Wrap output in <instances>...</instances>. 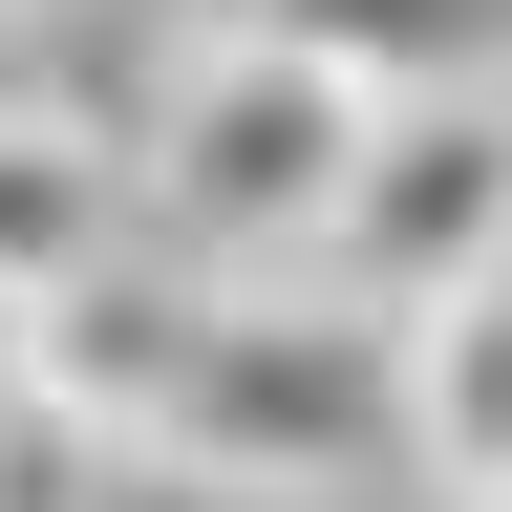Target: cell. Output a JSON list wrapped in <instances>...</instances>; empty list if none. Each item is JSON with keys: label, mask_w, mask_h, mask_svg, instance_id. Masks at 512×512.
Wrapping results in <instances>:
<instances>
[{"label": "cell", "mask_w": 512, "mask_h": 512, "mask_svg": "<svg viewBox=\"0 0 512 512\" xmlns=\"http://www.w3.org/2000/svg\"><path fill=\"white\" fill-rule=\"evenodd\" d=\"M235 22H278V43H320L342 86H384V107H448V86H512V0H235Z\"/></svg>", "instance_id": "obj_6"}, {"label": "cell", "mask_w": 512, "mask_h": 512, "mask_svg": "<svg viewBox=\"0 0 512 512\" xmlns=\"http://www.w3.org/2000/svg\"><path fill=\"white\" fill-rule=\"evenodd\" d=\"M128 448L214 470V491H363V470H406V320L342 278H214Z\"/></svg>", "instance_id": "obj_1"}, {"label": "cell", "mask_w": 512, "mask_h": 512, "mask_svg": "<svg viewBox=\"0 0 512 512\" xmlns=\"http://www.w3.org/2000/svg\"><path fill=\"white\" fill-rule=\"evenodd\" d=\"M107 235H128V171H107V128L86 107H0V299H64V278H107Z\"/></svg>", "instance_id": "obj_5"}, {"label": "cell", "mask_w": 512, "mask_h": 512, "mask_svg": "<svg viewBox=\"0 0 512 512\" xmlns=\"http://www.w3.org/2000/svg\"><path fill=\"white\" fill-rule=\"evenodd\" d=\"M299 278H342V299H384V320H427V299H470V278H512V86H448V107H384Z\"/></svg>", "instance_id": "obj_3"}, {"label": "cell", "mask_w": 512, "mask_h": 512, "mask_svg": "<svg viewBox=\"0 0 512 512\" xmlns=\"http://www.w3.org/2000/svg\"><path fill=\"white\" fill-rule=\"evenodd\" d=\"M0 512H107V427L64 406V363H43L22 299H0Z\"/></svg>", "instance_id": "obj_7"}, {"label": "cell", "mask_w": 512, "mask_h": 512, "mask_svg": "<svg viewBox=\"0 0 512 512\" xmlns=\"http://www.w3.org/2000/svg\"><path fill=\"white\" fill-rule=\"evenodd\" d=\"M363 128H384V86H342L320 43H278V22H192L171 107H150V214L214 256V278L320 256V214H342V171H363Z\"/></svg>", "instance_id": "obj_2"}, {"label": "cell", "mask_w": 512, "mask_h": 512, "mask_svg": "<svg viewBox=\"0 0 512 512\" xmlns=\"http://www.w3.org/2000/svg\"><path fill=\"white\" fill-rule=\"evenodd\" d=\"M406 470L470 491V512H512V278H470V299L406 320Z\"/></svg>", "instance_id": "obj_4"}]
</instances>
